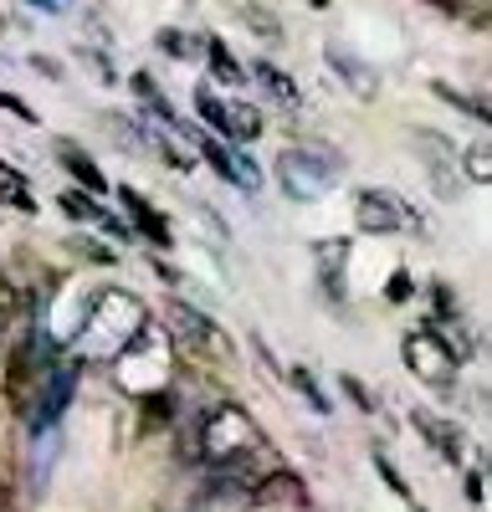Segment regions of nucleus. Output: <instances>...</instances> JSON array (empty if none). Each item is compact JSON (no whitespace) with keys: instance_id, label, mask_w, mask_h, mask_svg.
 I'll use <instances>...</instances> for the list:
<instances>
[{"instance_id":"obj_37","label":"nucleus","mask_w":492,"mask_h":512,"mask_svg":"<svg viewBox=\"0 0 492 512\" xmlns=\"http://www.w3.org/2000/svg\"><path fill=\"white\" fill-rule=\"evenodd\" d=\"M36 11H62V0H31Z\"/></svg>"},{"instance_id":"obj_19","label":"nucleus","mask_w":492,"mask_h":512,"mask_svg":"<svg viewBox=\"0 0 492 512\" xmlns=\"http://www.w3.org/2000/svg\"><path fill=\"white\" fill-rule=\"evenodd\" d=\"M257 82L272 93V98H282V103H298V82L287 77L282 67H272V62H257Z\"/></svg>"},{"instance_id":"obj_38","label":"nucleus","mask_w":492,"mask_h":512,"mask_svg":"<svg viewBox=\"0 0 492 512\" xmlns=\"http://www.w3.org/2000/svg\"><path fill=\"white\" fill-rule=\"evenodd\" d=\"M313 6H328V0H313Z\"/></svg>"},{"instance_id":"obj_31","label":"nucleus","mask_w":492,"mask_h":512,"mask_svg":"<svg viewBox=\"0 0 492 512\" xmlns=\"http://www.w3.org/2000/svg\"><path fill=\"white\" fill-rule=\"evenodd\" d=\"M82 256H93V262H118V251H108V246H98V241H72Z\"/></svg>"},{"instance_id":"obj_23","label":"nucleus","mask_w":492,"mask_h":512,"mask_svg":"<svg viewBox=\"0 0 492 512\" xmlns=\"http://www.w3.org/2000/svg\"><path fill=\"white\" fill-rule=\"evenodd\" d=\"M195 108H200V118L216 128V134H226V103L211 93V88H195Z\"/></svg>"},{"instance_id":"obj_20","label":"nucleus","mask_w":492,"mask_h":512,"mask_svg":"<svg viewBox=\"0 0 492 512\" xmlns=\"http://www.w3.org/2000/svg\"><path fill=\"white\" fill-rule=\"evenodd\" d=\"M287 379H293V390H298V395H303V400H308L318 415H328V395H323V384L313 379V369H303V364H298V369L287 374Z\"/></svg>"},{"instance_id":"obj_29","label":"nucleus","mask_w":492,"mask_h":512,"mask_svg":"<svg viewBox=\"0 0 492 512\" xmlns=\"http://www.w3.org/2000/svg\"><path fill=\"white\" fill-rule=\"evenodd\" d=\"M375 472H380V477L390 482V492H395V497H410V487H405V477L395 472V461H390L385 451H375Z\"/></svg>"},{"instance_id":"obj_26","label":"nucleus","mask_w":492,"mask_h":512,"mask_svg":"<svg viewBox=\"0 0 492 512\" xmlns=\"http://www.w3.org/2000/svg\"><path fill=\"white\" fill-rule=\"evenodd\" d=\"M149 149H154L164 164H170V169H180V175H190V169H195V164H190V154H180L175 144H164V139H154V134H149Z\"/></svg>"},{"instance_id":"obj_13","label":"nucleus","mask_w":492,"mask_h":512,"mask_svg":"<svg viewBox=\"0 0 492 512\" xmlns=\"http://www.w3.org/2000/svg\"><path fill=\"white\" fill-rule=\"evenodd\" d=\"M303 492H308V487H303L298 472H267V477L252 482V502H293V497H303Z\"/></svg>"},{"instance_id":"obj_3","label":"nucleus","mask_w":492,"mask_h":512,"mask_svg":"<svg viewBox=\"0 0 492 512\" xmlns=\"http://www.w3.org/2000/svg\"><path fill=\"white\" fill-rule=\"evenodd\" d=\"M400 354L416 379L436 384V390H451V379H457V349H451V338H441L436 328H421L400 344Z\"/></svg>"},{"instance_id":"obj_27","label":"nucleus","mask_w":492,"mask_h":512,"mask_svg":"<svg viewBox=\"0 0 492 512\" xmlns=\"http://www.w3.org/2000/svg\"><path fill=\"white\" fill-rule=\"evenodd\" d=\"M467 180H477V185H487V180H492V164H487V144H472V149H467Z\"/></svg>"},{"instance_id":"obj_36","label":"nucleus","mask_w":492,"mask_h":512,"mask_svg":"<svg viewBox=\"0 0 492 512\" xmlns=\"http://www.w3.org/2000/svg\"><path fill=\"white\" fill-rule=\"evenodd\" d=\"M467 497H472V502H482V497H487V482H482V472H467Z\"/></svg>"},{"instance_id":"obj_25","label":"nucleus","mask_w":492,"mask_h":512,"mask_svg":"<svg viewBox=\"0 0 492 512\" xmlns=\"http://www.w3.org/2000/svg\"><path fill=\"white\" fill-rule=\"evenodd\" d=\"M431 308H436V318H441V323H462V303L451 297V287H446V282H431Z\"/></svg>"},{"instance_id":"obj_2","label":"nucleus","mask_w":492,"mask_h":512,"mask_svg":"<svg viewBox=\"0 0 492 512\" xmlns=\"http://www.w3.org/2000/svg\"><path fill=\"white\" fill-rule=\"evenodd\" d=\"M241 451H262V431L257 420L246 415L241 405H211L195 425V451L190 456H211V461H226V456H241Z\"/></svg>"},{"instance_id":"obj_16","label":"nucleus","mask_w":492,"mask_h":512,"mask_svg":"<svg viewBox=\"0 0 492 512\" xmlns=\"http://www.w3.org/2000/svg\"><path fill=\"white\" fill-rule=\"evenodd\" d=\"M21 313H26V287L11 272H0V333H6Z\"/></svg>"},{"instance_id":"obj_15","label":"nucleus","mask_w":492,"mask_h":512,"mask_svg":"<svg viewBox=\"0 0 492 512\" xmlns=\"http://www.w3.org/2000/svg\"><path fill=\"white\" fill-rule=\"evenodd\" d=\"M344 256H349V241H323L318 246V277H323L328 297H344V287L334 277V272H344Z\"/></svg>"},{"instance_id":"obj_21","label":"nucleus","mask_w":492,"mask_h":512,"mask_svg":"<svg viewBox=\"0 0 492 512\" xmlns=\"http://www.w3.org/2000/svg\"><path fill=\"white\" fill-rule=\"evenodd\" d=\"M154 47H159L164 57H175V62H190V57L200 52V47H195V41L185 36V31H170V26H164V31L154 36Z\"/></svg>"},{"instance_id":"obj_4","label":"nucleus","mask_w":492,"mask_h":512,"mask_svg":"<svg viewBox=\"0 0 492 512\" xmlns=\"http://www.w3.org/2000/svg\"><path fill=\"white\" fill-rule=\"evenodd\" d=\"M354 221L364 236H390V231H416L421 221L410 216V205L395 195V190H359V205H354Z\"/></svg>"},{"instance_id":"obj_14","label":"nucleus","mask_w":492,"mask_h":512,"mask_svg":"<svg viewBox=\"0 0 492 512\" xmlns=\"http://www.w3.org/2000/svg\"><path fill=\"white\" fill-rule=\"evenodd\" d=\"M262 128H267V118L252 108V103H226V139H257L262 134Z\"/></svg>"},{"instance_id":"obj_7","label":"nucleus","mask_w":492,"mask_h":512,"mask_svg":"<svg viewBox=\"0 0 492 512\" xmlns=\"http://www.w3.org/2000/svg\"><path fill=\"white\" fill-rule=\"evenodd\" d=\"M323 57H328V67H334V72L349 82V93H354V98H364V103H369V98H380V72L369 67L364 57H354L344 41H328Z\"/></svg>"},{"instance_id":"obj_17","label":"nucleus","mask_w":492,"mask_h":512,"mask_svg":"<svg viewBox=\"0 0 492 512\" xmlns=\"http://www.w3.org/2000/svg\"><path fill=\"white\" fill-rule=\"evenodd\" d=\"M190 139H195V149L205 154V164H211V169H216L221 180H231V185H236V159H231V149H221L216 139H205V134H195V128H190Z\"/></svg>"},{"instance_id":"obj_5","label":"nucleus","mask_w":492,"mask_h":512,"mask_svg":"<svg viewBox=\"0 0 492 512\" xmlns=\"http://www.w3.org/2000/svg\"><path fill=\"white\" fill-rule=\"evenodd\" d=\"M416 144H421V154H426V175H431L436 195L451 200V195L462 190V149L451 144L446 134H436V128H421Z\"/></svg>"},{"instance_id":"obj_28","label":"nucleus","mask_w":492,"mask_h":512,"mask_svg":"<svg viewBox=\"0 0 492 512\" xmlns=\"http://www.w3.org/2000/svg\"><path fill=\"white\" fill-rule=\"evenodd\" d=\"M339 384H344V395H349V400H354L364 415H375V410H380V405H375V395H369V390H364V384H359L354 374H339Z\"/></svg>"},{"instance_id":"obj_6","label":"nucleus","mask_w":492,"mask_h":512,"mask_svg":"<svg viewBox=\"0 0 492 512\" xmlns=\"http://www.w3.org/2000/svg\"><path fill=\"white\" fill-rule=\"evenodd\" d=\"M72 390H77V364H52L47 369V379H41V390H36V415H31V425L41 431V425H57L62 420V410L72 405Z\"/></svg>"},{"instance_id":"obj_32","label":"nucleus","mask_w":492,"mask_h":512,"mask_svg":"<svg viewBox=\"0 0 492 512\" xmlns=\"http://www.w3.org/2000/svg\"><path fill=\"white\" fill-rule=\"evenodd\" d=\"M308 507V497H293V502H252V512H298Z\"/></svg>"},{"instance_id":"obj_34","label":"nucleus","mask_w":492,"mask_h":512,"mask_svg":"<svg viewBox=\"0 0 492 512\" xmlns=\"http://www.w3.org/2000/svg\"><path fill=\"white\" fill-rule=\"evenodd\" d=\"M426 6H436L441 16H467V0H426Z\"/></svg>"},{"instance_id":"obj_1","label":"nucleus","mask_w":492,"mask_h":512,"mask_svg":"<svg viewBox=\"0 0 492 512\" xmlns=\"http://www.w3.org/2000/svg\"><path fill=\"white\" fill-rule=\"evenodd\" d=\"M277 180L293 200H313L323 190H334L344 180V154L334 144H318V139H298L277 154Z\"/></svg>"},{"instance_id":"obj_33","label":"nucleus","mask_w":492,"mask_h":512,"mask_svg":"<svg viewBox=\"0 0 492 512\" xmlns=\"http://www.w3.org/2000/svg\"><path fill=\"white\" fill-rule=\"evenodd\" d=\"M405 297H410V272H395L390 277V303H405Z\"/></svg>"},{"instance_id":"obj_30","label":"nucleus","mask_w":492,"mask_h":512,"mask_svg":"<svg viewBox=\"0 0 492 512\" xmlns=\"http://www.w3.org/2000/svg\"><path fill=\"white\" fill-rule=\"evenodd\" d=\"M0 108L16 113L21 123H36V108H31V103H21V98H16V93H6V88H0Z\"/></svg>"},{"instance_id":"obj_12","label":"nucleus","mask_w":492,"mask_h":512,"mask_svg":"<svg viewBox=\"0 0 492 512\" xmlns=\"http://www.w3.org/2000/svg\"><path fill=\"white\" fill-rule=\"evenodd\" d=\"M62 210H67L72 221H93V226H103V231L123 236V221H113V216H108V210L98 205V195H93V190H67V195H62Z\"/></svg>"},{"instance_id":"obj_8","label":"nucleus","mask_w":492,"mask_h":512,"mask_svg":"<svg viewBox=\"0 0 492 512\" xmlns=\"http://www.w3.org/2000/svg\"><path fill=\"white\" fill-rule=\"evenodd\" d=\"M410 425L431 441V451L446 461V466H462L467 461V436H462V425H451V420H441V415H431V410H416L410 415Z\"/></svg>"},{"instance_id":"obj_35","label":"nucleus","mask_w":492,"mask_h":512,"mask_svg":"<svg viewBox=\"0 0 492 512\" xmlns=\"http://www.w3.org/2000/svg\"><path fill=\"white\" fill-rule=\"evenodd\" d=\"M31 67H36L41 77H52V82L62 77V62H52V57H31Z\"/></svg>"},{"instance_id":"obj_11","label":"nucleus","mask_w":492,"mask_h":512,"mask_svg":"<svg viewBox=\"0 0 492 512\" xmlns=\"http://www.w3.org/2000/svg\"><path fill=\"white\" fill-rule=\"evenodd\" d=\"M52 154H57V159H62V164L72 169V175H77V185H82V190H93V195H103V190H108V180H103V169H98V164H93L88 154H82V149H77L72 139H52Z\"/></svg>"},{"instance_id":"obj_24","label":"nucleus","mask_w":492,"mask_h":512,"mask_svg":"<svg viewBox=\"0 0 492 512\" xmlns=\"http://www.w3.org/2000/svg\"><path fill=\"white\" fill-rule=\"evenodd\" d=\"M436 98H446L451 108H462V113H472L477 123H487V118H492L482 98H467V93H457V88H446V82H436Z\"/></svg>"},{"instance_id":"obj_9","label":"nucleus","mask_w":492,"mask_h":512,"mask_svg":"<svg viewBox=\"0 0 492 512\" xmlns=\"http://www.w3.org/2000/svg\"><path fill=\"white\" fill-rule=\"evenodd\" d=\"M118 200L129 205V221H134V226H139V231H144L154 246H170V241H175V236H170V221H164L159 210H154V205L139 195V190H129V185H123V190H118Z\"/></svg>"},{"instance_id":"obj_18","label":"nucleus","mask_w":492,"mask_h":512,"mask_svg":"<svg viewBox=\"0 0 492 512\" xmlns=\"http://www.w3.org/2000/svg\"><path fill=\"white\" fill-rule=\"evenodd\" d=\"M205 62H211V72H216L221 82H231V88H241V82H246L241 62L226 52V41H211V47H205Z\"/></svg>"},{"instance_id":"obj_22","label":"nucleus","mask_w":492,"mask_h":512,"mask_svg":"<svg viewBox=\"0 0 492 512\" xmlns=\"http://www.w3.org/2000/svg\"><path fill=\"white\" fill-rule=\"evenodd\" d=\"M241 21L252 26V31H257L262 41H282V21H277V16H272L267 6H241Z\"/></svg>"},{"instance_id":"obj_10","label":"nucleus","mask_w":492,"mask_h":512,"mask_svg":"<svg viewBox=\"0 0 492 512\" xmlns=\"http://www.w3.org/2000/svg\"><path fill=\"white\" fill-rule=\"evenodd\" d=\"M134 98H139V103H144V108H149V113H154L164 128H175V134H190V123L175 113V103L159 93V82H154L149 72H134Z\"/></svg>"}]
</instances>
